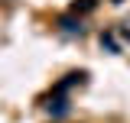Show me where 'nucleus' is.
Returning a JSON list of instances; mask_svg holds the SVG:
<instances>
[{"label":"nucleus","mask_w":130,"mask_h":123,"mask_svg":"<svg viewBox=\"0 0 130 123\" xmlns=\"http://www.w3.org/2000/svg\"><path fill=\"white\" fill-rule=\"evenodd\" d=\"M75 13H88V10H94V0H81V3H75L72 7Z\"/></svg>","instance_id":"1"}]
</instances>
